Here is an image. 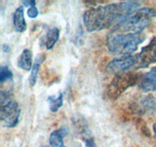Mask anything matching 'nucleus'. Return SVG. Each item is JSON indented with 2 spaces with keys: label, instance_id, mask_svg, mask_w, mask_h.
Instances as JSON below:
<instances>
[{
  "label": "nucleus",
  "instance_id": "nucleus-1",
  "mask_svg": "<svg viewBox=\"0 0 156 147\" xmlns=\"http://www.w3.org/2000/svg\"><path fill=\"white\" fill-rule=\"evenodd\" d=\"M139 6L138 2L129 1L91 8L84 13V24L88 32L114 28L138 10Z\"/></svg>",
  "mask_w": 156,
  "mask_h": 147
},
{
  "label": "nucleus",
  "instance_id": "nucleus-2",
  "mask_svg": "<svg viewBox=\"0 0 156 147\" xmlns=\"http://www.w3.org/2000/svg\"><path fill=\"white\" fill-rule=\"evenodd\" d=\"M145 40L143 33H129L114 28L107 37L108 50L114 54L131 55Z\"/></svg>",
  "mask_w": 156,
  "mask_h": 147
},
{
  "label": "nucleus",
  "instance_id": "nucleus-3",
  "mask_svg": "<svg viewBox=\"0 0 156 147\" xmlns=\"http://www.w3.org/2000/svg\"><path fill=\"white\" fill-rule=\"evenodd\" d=\"M155 17H156L155 9L149 7L142 8L114 28L129 33H143V31Z\"/></svg>",
  "mask_w": 156,
  "mask_h": 147
},
{
  "label": "nucleus",
  "instance_id": "nucleus-4",
  "mask_svg": "<svg viewBox=\"0 0 156 147\" xmlns=\"http://www.w3.org/2000/svg\"><path fill=\"white\" fill-rule=\"evenodd\" d=\"M143 75L133 72H125L115 76L107 88V95L110 99L115 100L129 87L140 81Z\"/></svg>",
  "mask_w": 156,
  "mask_h": 147
},
{
  "label": "nucleus",
  "instance_id": "nucleus-5",
  "mask_svg": "<svg viewBox=\"0 0 156 147\" xmlns=\"http://www.w3.org/2000/svg\"><path fill=\"white\" fill-rule=\"evenodd\" d=\"M0 104V117L3 126L7 128L16 126L21 113V109L18 103L10 99L2 101Z\"/></svg>",
  "mask_w": 156,
  "mask_h": 147
},
{
  "label": "nucleus",
  "instance_id": "nucleus-6",
  "mask_svg": "<svg viewBox=\"0 0 156 147\" xmlns=\"http://www.w3.org/2000/svg\"><path fill=\"white\" fill-rule=\"evenodd\" d=\"M136 59V55H121L120 57L114 58L108 63L106 69L108 73L119 74L125 73L130 67H135Z\"/></svg>",
  "mask_w": 156,
  "mask_h": 147
},
{
  "label": "nucleus",
  "instance_id": "nucleus-7",
  "mask_svg": "<svg viewBox=\"0 0 156 147\" xmlns=\"http://www.w3.org/2000/svg\"><path fill=\"white\" fill-rule=\"evenodd\" d=\"M136 63L135 67L136 69L146 68L156 62V37L136 55Z\"/></svg>",
  "mask_w": 156,
  "mask_h": 147
},
{
  "label": "nucleus",
  "instance_id": "nucleus-8",
  "mask_svg": "<svg viewBox=\"0 0 156 147\" xmlns=\"http://www.w3.org/2000/svg\"><path fill=\"white\" fill-rule=\"evenodd\" d=\"M140 87L145 92L156 90V67L143 75L140 80Z\"/></svg>",
  "mask_w": 156,
  "mask_h": 147
},
{
  "label": "nucleus",
  "instance_id": "nucleus-9",
  "mask_svg": "<svg viewBox=\"0 0 156 147\" xmlns=\"http://www.w3.org/2000/svg\"><path fill=\"white\" fill-rule=\"evenodd\" d=\"M68 128L62 126L58 130L52 132L50 136V147H66L64 145V137L68 134Z\"/></svg>",
  "mask_w": 156,
  "mask_h": 147
},
{
  "label": "nucleus",
  "instance_id": "nucleus-10",
  "mask_svg": "<svg viewBox=\"0 0 156 147\" xmlns=\"http://www.w3.org/2000/svg\"><path fill=\"white\" fill-rule=\"evenodd\" d=\"M13 24L15 30L18 32H25L27 28L25 18L24 15V8L23 6H20L13 14Z\"/></svg>",
  "mask_w": 156,
  "mask_h": 147
},
{
  "label": "nucleus",
  "instance_id": "nucleus-11",
  "mask_svg": "<svg viewBox=\"0 0 156 147\" xmlns=\"http://www.w3.org/2000/svg\"><path fill=\"white\" fill-rule=\"evenodd\" d=\"M18 65L20 68L24 70L32 69V53L28 49H24L18 60Z\"/></svg>",
  "mask_w": 156,
  "mask_h": 147
},
{
  "label": "nucleus",
  "instance_id": "nucleus-12",
  "mask_svg": "<svg viewBox=\"0 0 156 147\" xmlns=\"http://www.w3.org/2000/svg\"><path fill=\"white\" fill-rule=\"evenodd\" d=\"M59 38V30L57 28H53L47 32L45 36V45L47 50H50L53 47Z\"/></svg>",
  "mask_w": 156,
  "mask_h": 147
},
{
  "label": "nucleus",
  "instance_id": "nucleus-13",
  "mask_svg": "<svg viewBox=\"0 0 156 147\" xmlns=\"http://www.w3.org/2000/svg\"><path fill=\"white\" fill-rule=\"evenodd\" d=\"M43 57L39 55L37 57V58H36L34 61V64L33 67H32L31 72H30V75L29 77V84L31 87H34L35 85L37 82V74L39 72L40 66L41 64L43 61Z\"/></svg>",
  "mask_w": 156,
  "mask_h": 147
},
{
  "label": "nucleus",
  "instance_id": "nucleus-14",
  "mask_svg": "<svg viewBox=\"0 0 156 147\" xmlns=\"http://www.w3.org/2000/svg\"><path fill=\"white\" fill-rule=\"evenodd\" d=\"M49 104H50V110L51 112L55 113L57 111L62 105V93H59L57 96H48Z\"/></svg>",
  "mask_w": 156,
  "mask_h": 147
},
{
  "label": "nucleus",
  "instance_id": "nucleus-15",
  "mask_svg": "<svg viewBox=\"0 0 156 147\" xmlns=\"http://www.w3.org/2000/svg\"><path fill=\"white\" fill-rule=\"evenodd\" d=\"M13 74L7 66H1L0 67V82L3 83L8 80H12Z\"/></svg>",
  "mask_w": 156,
  "mask_h": 147
},
{
  "label": "nucleus",
  "instance_id": "nucleus-16",
  "mask_svg": "<svg viewBox=\"0 0 156 147\" xmlns=\"http://www.w3.org/2000/svg\"><path fill=\"white\" fill-rule=\"evenodd\" d=\"M27 15L31 18H34L37 17L38 9H37L36 6H32V7L29 8L28 10H27Z\"/></svg>",
  "mask_w": 156,
  "mask_h": 147
},
{
  "label": "nucleus",
  "instance_id": "nucleus-17",
  "mask_svg": "<svg viewBox=\"0 0 156 147\" xmlns=\"http://www.w3.org/2000/svg\"><path fill=\"white\" fill-rule=\"evenodd\" d=\"M23 6H26V7H32V6H35L36 5V2L35 1H22L21 2Z\"/></svg>",
  "mask_w": 156,
  "mask_h": 147
},
{
  "label": "nucleus",
  "instance_id": "nucleus-18",
  "mask_svg": "<svg viewBox=\"0 0 156 147\" xmlns=\"http://www.w3.org/2000/svg\"><path fill=\"white\" fill-rule=\"evenodd\" d=\"M85 147H96V145L92 139H88L85 141Z\"/></svg>",
  "mask_w": 156,
  "mask_h": 147
},
{
  "label": "nucleus",
  "instance_id": "nucleus-19",
  "mask_svg": "<svg viewBox=\"0 0 156 147\" xmlns=\"http://www.w3.org/2000/svg\"><path fill=\"white\" fill-rule=\"evenodd\" d=\"M3 49H4V51H9V45H8V44H4V45H3Z\"/></svg>",
  "mask_w": 156,
  "mask_h": 147
},
{
  "label": "nucleus",
  "instance_id": "nucleus-20",
  "mask_svg": "<svg viewBox=\"0 0 156 147\" xmlns=\"http://www.w3.org/2000/svg\"><path fill=\"white\" fill-rule=\"evenodd\" d=\"M153 130H154V134H155V137L156 139V122L154 123V125H153Z\"/></svg>",
  "mask_w": 156,
  "mask_h": 147
},
{
  "label": "nucleus",
  "instance_id": "nucleus-21",
  "mask_svg": "<svg viewBox=\"0 0 156 147\" xmlns=\"http://www.w3.org/2000/svg\"><path fill=\"white\" fill-rule=\"evenodd\" d=\"M42 147H47V146H42Z\"/></svg>",
  "mask_w": 156,
  "mask_h": 147
}]
</instances>
